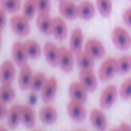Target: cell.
Instances as JSON below:
<instances>
[{"instance_id":"1","label":"cell","mask_w":131,"mask_h":131,"mask_svg":"<svg viewBox=\"0 0 131 131\" xmlns=\"http://www.w3.org/2000/svg\"><path fill=\"white\" fill-rule=\"evenodd\" d=\"M111 37H112L113 45L118 50L126 51L131 48V35L125 27H121V26L113 27L111 32Z\"/></svg>"},{"instance_id":"2","label":"cell","mask_w":131,"mask_h":131,"mask_svg":"<svg viewBox=\"0 0 131 131\" xmlns=\"http://www.w3.org/2000/svg\"><path fill=\"white\" fill-rule=\"evenodd\" d=\"M76 64V58H75V53L70 49V46H59V54H58V67L68 73L73 70Z\"/></svg>"},{"instance_id":"3","label":"cell","mask_w":131,"mask_h":131,"mask_svg":"<svg viewBox=\"0 0 131 131\" xmlns=\"http://www.w3.org/2000/svg\"><path fill=\"white\" fill-rule=\"evenodd\" d=\"M9 25H10L12 31L19 37H26L31 31L30 19L25 17L23 14H17V13L13 14L12 18L9 19Z\"/></svg>"},{"instance_id":"4","label":"cell","mask_w":131,"mask_h":131,"mask_svg":"<svg viewBox=\"0 0 131 131\" xmlns=\"http://www.w3.org/2000/svg\"><path fill=\"white\" fill-rule=\"evenodd\" d=\"M116 73H117V58H114V57L105 58L102 62V64L99 66V70H98L99 80L103 82L109 81Z\"/></svg>"},{"instance_id":"5","label":"cell","mask_w":131,"mask_h":131,"mask_svg":"<svg viewBox=\"0 0 131 131\" xmlns=\"http://www.w3.org/2000/svg\"><path fill=\"white\" fill-rule=\"evenodd\" d=\"M58 10L64 19L75 21L79 18V4L75 0H60L58 4Z\"/></svg>"},{"instance_id":"6","label":"cell","mask_w":131,"mask_h":131,"mask_svg":"<svg viewBox=\"0 0 131 131\" xmlns=\"http://www.w3.org/2000/svg\"><path fill=\"white\" fill-rule=\"evenodd\" d=\"M16 63L13 59H7L0 64V82L2 84H13L16 75H17V68Z\"/></svg>"},{"instance_id":"7","label":"cell","mask_w":131,"mask_h":131,"mask_svg":"<svg viewBox=\"0 0 131 131\" xmlns=\"http://www.w3.org/2000/svg\"><path fill=\"white\" fill-rule=\"evenodd\" d=\"M84 50L88 51L94 59H102L105 57V46L104 44L96 39V37H90L85 41V45H84Z\"/></svg>"},{"instance_id":"8","label":"cell","mask_w":131,"mask_h":131,"mask_svg":"<svg viewBox=\"0 0 131 131\" xmlns=\"http://www.w3.org/2000/svg\"><path fill=\"white\" fill-rule=\"evenodd\" d=\"M67 113L73 121L81 122L85 119L88 111H86L85 103L75 100V99H70V102L67 103Z\"/></svg>"},{"instance_id":"9","label":"cell","mask_w":131,"mask_h":131,"mask_svg":"<svg viewBox=\"0 0 131 131\" xmlns=\"http://www.w3.org/2000/svg\"><path fill=\"white\" fill-rule=\"evenodd\" d=\"M118 95H119L118 94V88L116 85L111 84V85L105 86L104 90L102 91L100 96H99V105L103 109L111 108L114 104V102H116V99H117Z\"/></svg>"},{"instance_id":"10","label":"cell","mask_w":131,"mask_h":131,"mask_svg":"<svg viewBox=\"0 0 131 131\" xmlns=\"http://www.w3.org/2000/svg\"><path fill=\"white\" fill-rule=\"evenodd\" d=\"M57 91H58V80L57 77L54 76H50L46 79L41 91H40V96H41V100L44 103H50L54 100L55 95H57Z\"/></svg>"},{"instance_id":"11","label":"cell","mask_w":131,"mask_h":131,"mask_svg":"<svg viewBox=\"0 0 131 131\" xmlns=\"http://www.w3.org/2000/svg\"><path fill=\"white\" fill-rule=\"evenodd\" d=\"M79 81H80L89 91H95V90L98 89L99 77H98V73L94 72V68H91V70H80Z\"/></svg>"},{"instance_id":"12","label":"cell","mask_w":131,"mask_h":131,"mask_svg":"<svg viewBox=\"0 0 131 131\" xmlns=\"http://www.w3.org/2000/svg\"><path fill=\"white\" fill-rule=\"evenodd\" d=\"M51 35L55 37L58 41H64L68 37V26L66 19L60 17H54L53 18V26H51Z\"/></svg>"},{"instance_id":"13","label":"cell","mask_w":131,"mask_h":131,"mask_svg":"<svg viewBox=\"0 0 131 131\" xmlns=\"http://www.w3.org/2000/svg\"><path fill=\"white\" fill-rule=\"evenodd\" d=\"M84 45H85V35L82 32L81 28L76 27L71 31V35H70V40H68V46L70 49L76 54L79 51H81L84 49Z\"/></svg>"},{"instance_id":"14","label":"cell","mask_w":131,"mask_h":131,"mask_svg":"<svg viewBox=\"0 0 131 131\" xmlns=\"http://www.w3.org/2000/svg\"><path fill=\"white\" fill-rule=\"evenodd\" d=\"M12 59L14 60V63L17 66H23L27 63L28 60V54L25 46V42L22 41H16L12 45Z\"/></svg>"},{"instance_id":"15","label":"cell","mask_w":131,"mask_h":131,"mask_svg":"<svg viewBox=\"0 0 131 131\" xmlns=\"http://www.w3.org/2000/svg\"><path fill=\"white\" fill-rule=\"evenodd\" d=\"M89 118H90L91 125L98 131H105L107 130V127H108V118H107L105 113L102 109H99V108L91 109V112L89 114Z\"/></svg>"},{"instance_id":"16","label":"cell","mask_w":131,"mask_h":131,"mask_svg":"<svg viewBox=\"0 0 131 131\" xmlns=\"http://www.w3.org/2000/svg\"><path fill=\"white\" fill-rule=\"evenodd\" d=\"M53 18L50 12H39L36 16V27L42 35H51Z\"/></svg>"},{"instance_id":"17","label":"cell","mask_w":131,"mask_h":131,"mask_svg":"<svg viewBox=\"0 0 131 131\" xmlns=\"http://www.w3.org/2000/svg\"><path fill=\"white\" fill-rule=\"evenodd\" d=\"M42 54L46 59V62L51 67L58 66V54H59V46L53 41H46L42 48Z\"/></svg>"},{"instance_id":"18","label":"cell","mask_w":131,"mask_h":131,"mask_svg":"<svg viewBox=\"0 0 131 131\" xmlns=\"http://www.w3.org/2000/svg\"><path fill=\"white\" fill-rule=\"evenodd\" d=\"M68 93H70L71 99H75V100H79V102H82V103H85L88 100L89 90L80 81L71 82V85L68 88Z\"/></svg>"},{"instance_id":"19","label":"cell","mask_w":131,"mask_h":131,"mask_svg":"<svg viewBox=\"0 0 131 131\" xmlns=\"http://www.w3.org/2000/svg\"><path fill=\"white\" fill-rule=\"evenodd\" d=\"M39 117H40V119H41L42 123L51 125V123H54L58 119V111L50 103H45V105H42L40 108Z\"/></svg>"},{"instance_id":"20","label":"cell","mask_w":131,"mask_h":131,"mask_svg":"<svg viewBox=\"0 0 131 131\" xmlns=\"http://www.w3.org/2000/svg\"><path fill=\"white\" fill-rule=\"evenodd\" d=\"M34 77V71L30 66L26 63L19 67V75H18V85L21 90H30L31 81Z\"/></svg>"},{"instance_id":"21","label":"cell","mask_w":131,"mask_h":131,"mask_svg":"<svg viewBox=\"0 0 131 131\" xmlns=\"http://www.w3.org/2000/svg\"><path fill=\"white\" fill-rule=\"evenodd\" d=\"M21 122L26 126V127H28V128H34L35 127V125H36V113H35V111H34V108H32V105L31 104H22V107H21Z\"/></svg>"},{"instance_id":"22","label":"cell","mask_w":131,"mask_h":131,"mask_svg":"<svg viewBox=\"0 0 131 131\" xmlns=\"http://www.w3.org/2000/svg\"><path fill=\"white\" fill-rule=\"evenodd\" d=\"M96 13V5L90 0H81L79 4V18L84 21H90Z\"/></svg>"},{"instance_id":"23","label":"cell","mask_w":131,"mask_h":131,"mask_svg":"<svg viewBox=\"0 0 131 131\" xmlns=\"http://www.w3.org/2000/svg\"><path fill=\"white\" fill-rule=\"evenodd\" d=\"M76 58V66L80 70H91L94 68V64H95V59L84 49L79 53L75 54Z\"/></svg>"},{"instance_id":"24","label":"cell","mask_w":131,"mask_h":131,"mask_svg":"<svg viewBox=\"0 0 131 131\" xmlns=\"http://www.w3.org/2000/svg\"><path fill=\"white\" fill-rule=\"evenodd\" d=\"M21 107H22V104H13L9 109H8V114H7V123H8V126L10 127V128H16L19 123H22L21 122Z\"/></svg>"},{"instance_id":"25","label":"cell","mask_w":131,"mask_h":131,"mask_svg":"<svg viewBox=\"0 0 131 131\" xmlns=\"http://www.w3.org/2000/svg\"><path fill=\"white\" fill-rule=\"evenodd\" d=\"M131 71V54L125 53L117 58V73L126 75Z\"/></svg>"},{"instance_id":"26","label":"cell","mask_w":131,"mask_h":131,"mask_svg":"<svg viewBox=\"0 0 131 131\" xmlns=\"http://www.w3.org/2000/svg\"><path fill=\"white\" fill-rule=\"evenodd\" d=\"M16 98V90L12 86V84H2L0 86V100L8 104L12 103Z\"/></svg>"},{"instance_id":"27","label":"cell","mask_w":131,"mask_h":131,"mask_svg":"<svg viewBox=\"0 0 131 131\" xmlns=\"http://www.w3.org/2000/svg\"><path fill=\"white\" fill-rule=\"evenodd\" d=\"M25 46H26L28 58L37 59V58L42 54V48H41V45H40L36 40H32V39H31V40L25 41Z\"/></svg>"},{"instance_id":"28","label":"cell","mask_w":131,"mask_h":131,"mask_svg":"<svg viewBox=\"0 0 131 131\" xmlns=\"http://www.w3.org/2000/svg\"><path fill=\"white\" fill-rule=\"evenodd\" d=\"M95 5H96V10L99 12L102 17L108 18L112 14V10H113L112 0H95Z\"/></svg>"},{"instance_id":"29","label":"cell","mask_w":131,"mask_h":131,"mask_svg":"<svg viewBox=\"0 0 131 131\" xmlns=\"http://www.w3.org/2000/svg\"><path fill=\"white\" fill-rule=\"evenodd\" d=\"M37 13L39 10H37V5L35 0H26L25 4L22 5V14L31 21L37 16Z\"/></svg>"},{"instance_id":"30","label":"cell","mask_w":131,"mask_h":131,"mask_svg":"<svg viewBox=\"0 0 131 131\" xmlns=\"http://www.w3.org/2000/svg\"><path fill=\"white\" fill-rule=\"evenodd\" d=\"M46 79H48V76H46L44 72H36V73H34L30 90H31V91H35V93L41 91V89H42V86H44Z\"/></svg>"},{"instance_id":"31","label":"cell","mask_w":131,"mask_h":131,"mask_svg":"<svg viewBox=\"0 0 131 131\" xmlns=\"http://www.w3.org/2000/svg\"><path fill=\"white\" fill-rule=\"evenodd\" d=\"M0 7L7 13L16 14L22 8V3L21 0H0Z\"/></svg>"},{"instance_id":"32","label":"cell","mask_w":131,"mask_h":131,"mask_svg":"<svg viewBox=\"0 0 131 131\" xmlns=\"http://www.w3.org/2000/svg\"><path fill=\"white\" fill-rule=\"evenodd\" d=\"M118 94L122 99H130L131 98V76L122 81V84L118 88Z\"/></svg>"},{"instance_id":"33","label":"cell","mask_w":131,"mask_h":131,"mask_svg":"<svg viewBox=\"0 0 131 131\" xmlns=\"http://www.w3.org/2000/svg\"><path fill=\"white\" fill-rule=\"evenodd\" d=\"M35 2H36L39 12H50V9H51L50 0H35Z\"/></svg>"},{"instance_id":"34","label":"cell","mask_w":131,"mask_h":131,"mask_svg":"<svg viewBox=\"0 0 131 131\" xmlns=\"http://www.w3.org/2000/svg\"><path fill=\"white\" fill-rule=\"evenodd\" d=\"M122 21H123V23H125L127 27L131 28V7L126 8V9L122 12Z\"/></svg>"},{"instance_id":"35","label":"cell","mask_w":131,"mask_h":131,"mask_svg":"<svg viewBox=\"0 0 131 131\" xmlns=\"http://www.w3.org/2000/svg\"><path fill=\"white\" fill-rule=\"evenodd\" d=\"M7 26V12L0 7V30H4Z\"/></svg>"},{"instance_id":"36","label":"cell","mask_w":131,"mask_h":131,"mask_svg":"<svg viewBox=\"0 0 131 131\" xmlns=\"http://www.w3.org/2000/svg\"><path fill=\"white\" fill-rule=\"evenodd\" d=\"M8 109H9V108L7 107V104L0 100V119L4 118V117H7V114H8Z\"/></svg>"},{"instance_id":"37","label":"cell","mask_w":131,"mask_h":131,"mask_svg":"<svg viewBox=\"0 0 131 131\" xmlns=\"http://www.w3.org/2000/svg\"><path fill=\"white\" fill-rule=\"evenodd\" d=\"M117 130L118 131H131V125L127 123V122H121L117 126Z\"/></svg>"},{"instance_id":"38","label":"cell","mask_w":131,"mask_h":131,"mask_svg":"<svg viewBox=\"0 0 131 131\" xmlns=\"http://www.w3.org/2000/svg\"><path fill=\"white\" fill-rule=\"evenodd\" d=\"M27 100H28V104H31V105L36 104V102H37V95H36V93H35V91H31L30 95H28V98H27Z\"/></svg>"},{"instance_id":"39","label":"cell","mask_w":131,"mask_h":131,"mask_svg":"<svg viewBox=\"0 0 131 131\" xmlns=\"http://www.w3.org/2000/svg\"><path fill=\"white\" fill-rule=\"evenodd\" d=\"M2 44H3V36H2V30H0V48H2Z\"/></svg>"},{"instance_id":"40","label":"cell","mask_w":131,"mask_h":131,"mask_svg":"<svg viewBox=\"0 0 131 131\" xmlns=\"http://www.w3.org/2000/svg\"><path fill=\"white\" fill-rule=\"evenodd\" d=\"M0 131H9L7 127H4V126H0Z\"/></svg>"},{"instance_id":"41","label":"cell","mask_w":131,"mask_h":131,"mask_svg":"<svg viewBox=\"0 0 131 131\" xmlns=\"http://www.w3.org/2000/svg\"><path fill=\"white\" fill-rule=\"evenodd\" d=\"M108 131H118V130H117V127H113V128H111V130H108Z\"/></svg>"},{"instance_id":"42","label":"cell","mask_w":131,"mask_h":131,"mask_svg":"<svg viewBox=\"0 0 131 131\" xmlns=\"http://www.w3.org/2000/svg\"><path fill=\"white\" fill-rule=\"evenodd\" d=\"M34 131H42V130H39V128H36V130H34Z\"/></svg>"},{"instance_id":"43","label":"cell","mask_w":131,"mask_h":131,"mask_svg":"<svg viewBox=\"0 0 131 131\" xmlns=\"http://www.w3.org/2000/svg\"><path fill=\"white\" fill-rule=\"evenodd\" d=\"M75 131H86V130H75Z\"/></svg>"},{"instance_id":"44","label":"cell","mask_w":131,"mask_h":131,"mask_svg":"<svg viewBox=\"0 0 131 131\" xmlns=\"http://www.w3.org/2000/svg\"><path fill=\"white\" fill-rule=\"evenodd\" d=\"M58 2H60V0H58Z\"/></svg>"},{"instance_id":"45","label":"cell","mask_w":131,"mask_h":131,"mask_svg":"<svg viewBox=\"0 0 131 131\" xmlns=\"http://www.w3.org/2000/svg\"><path fill=\"white\" fill-rule=\"evenodd\" d=\"M0 126H2V125H0Z\"/></svg>"},{"instance_id":"46","label":"cell","mask_w":131,"mask_h":131,"mask_svg":"<svg viewBox=\"0 0 131 131\" xmlns=\"http://www.w3.org/2000/svg\"><path fill=\"white\" fill-rule=\"evenodd\" d=\"M75 2H76V0H75Z\"/></svg>"},{"instance_id":"47","label":"cell","mask_w":131,"mask_h":131,"mask_svg":"<svg viewBox=\"0 0 131 131\" xmlns=\"http://www.w3.org/2000/svg\"><path fill=\"white\" fill-rule=\"evenodd\" d=\"M130 2H131V0H130Z\"/></svg>"}]
</instances>
